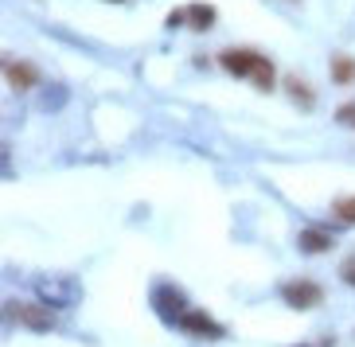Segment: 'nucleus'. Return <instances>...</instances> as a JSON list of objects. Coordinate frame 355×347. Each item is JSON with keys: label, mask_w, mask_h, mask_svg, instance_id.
I'll use <instances>...</instances> for the list:
<instances>
[{"label": "nucleus", "mask_w": 355, "mask_h": 347, "mask_svg": "<svg viewBox=\"0 0 355 347\" xmlns=\"http://www.w3.org/2000/svg\"><path fill=\"white\" fill-rule=\"evenodd\" d=\"M223 71L239 74V78H250V82H258V90H273L277 86V74H273V63L266 59V55L250 51V47H230V51H223Z\"/></svg>", "instance_id": "nucleus-1"}, {"label": "nucleus", "mask_w": 355, "mask_h": 347, "mask_svg": "<svg viewBox=\"0 0 355 347\" xmlns=\"http://www.w3.org/2000/svg\"><path fill=\"white\" fill-rule=\"evenodd\" d=\"M282 301L285 305H293V308H316V305H324V289L316 281H285L282 285Z\"/></svg>", "instance_id": "nucleus-2"}, {"label": "nucleus", "mask_w": 355, "mask_h": 347, "mask_svg": "<svg viewBox=\"0 0 355 347\" xmlns=\"http://www.w3.org/2000/svg\"><path fill=\"white\" fill-rule=\"evenodd\" d=\"M8 316L16 320V324H24V328H40V332H47V328L55 324V316L47 312V308H40V305H24V301H12V305H8Z\"/></svg>", "instance_id": "nucleus-3"}, {"label": "nucleus", "mask_w": 355, "mask_h": 347, "mask_svg": "<svg viewBox=\"0 0 355 347\" xmlns=\"http://www.w3.org/2000/svg\"><path fill=\"white\" fill-rule=\"evenodd\" d=\"M180 328H184L188 336H203V339L227 336V328L215 324V320H211V316H203V312H184V316H180Z\"/></svg>", "instance_id": "nucleus-4"}, {"label": "nucleus", "mask_w": 355, "mask_h": 347, "mask_svg": "<svg viewBox=\"0 0 355 347\" xmlns=\"http://www.w3.org/2000/svg\"><path fill=\"white\" fill-rule=\"evenodd\" d=\"M184 24H188L191 32H211L215 28V8L211 4H188L184 8Z\"/></svg>", "instance_id": "nucleus-5"}, {"label": "nucleus", "mask_w": 355, "mask_h": 347, "mask_svg": "<svg viewBox=\"0 0 355 347\" xmlns=\"http://www.w3.org/2000/svg\"><path fill=\"white\" fill-rule=\"evenodd\" d=\"M297 246H301L304 253H328V250L336 246V238H332L328 231H313V226H309V231H301Z\"/></svg>", "instance_id": "nucleus-6"}, {"label": "nucleus", "mask_w": 355, "mask_h": 347, "mask_svg": "<svg viewBox=\"0 0 355 347\" xmlns=\"http://www.w3.org/2000/svg\"><path fill=\"white\" fill-rule=\"evenodd\" d=\"M8 82L12 90H32V86H40V71L32 63H8Z\"/></svg>", "instance_id": "nucleus-7"}, {"label": "nucleus", "mask_w": 355, "mask_h": 347, "mask_svg": "<svg viewBox=\"0 0 355 347\" xmlns=\"http://www.w3.org/2000/svg\"><path fill=\"white\" fill-rule=\"evenodd\" d=\"M332 82H336V86L355 82V59H347V55H336V59H332Z\"/></svg>", "instance_id": "nucleus-8"}, {"label": "nucleus", "mask_w": 355, "mask_h": 347, "mask_svg": "<svg viewBox=\"0 0 355 347\" xmlns=\"http://www.w3.org/2000/svg\"><path fill=\"white\" fill-rule=\"evenodd\" d=\"M332 215L340 222H347V226H355V195H340V199L332 203Z\"/></svg>", "instance_id": "nucleus-9"}, {"label": "nucleus", "mask_w": 355, "mask_h": 347, "mask_svg": "<svg viewBox=\"0 0 355 347\" xmlns=\"http://www.w3.org/2000/svg\"><path fill=\"white\" fill-rule=\"evenodd\" d=\"M285 90H289L301 105H313V94H309V86H304L301 78H285Z\"/></svg>", "instance_id": "nucleus-10"}, {"label": "nucleus", "mask_w": 355, "mask_h": 347, "mask_svg": "<svg viewBox=\"0 0 355 347\" xmlns=\"http://www.w3.org/2000/svg\"><path fill=\"white\" fill-rule=\"evenodd\" d=\"M336 121H340V125H355V102L340 105V109H336Z\"/></svg>", "instance_id": "nucleus-11"}, {"label": "nucleus", "mask_w": 355, "mask_h": 347, "mask_svg": "<svg viewBox=\"0 0 355 347\" xmlns=\"http://www.w3.org/2000/svg\"><path fill=\"white\" fill-rule=\"evenodd\" d=\"M340 277H344V285H352V289H355V258H347V262L340 265Z\"/></svg>", "instance_id": "nucleus-12"}]
</instances>
